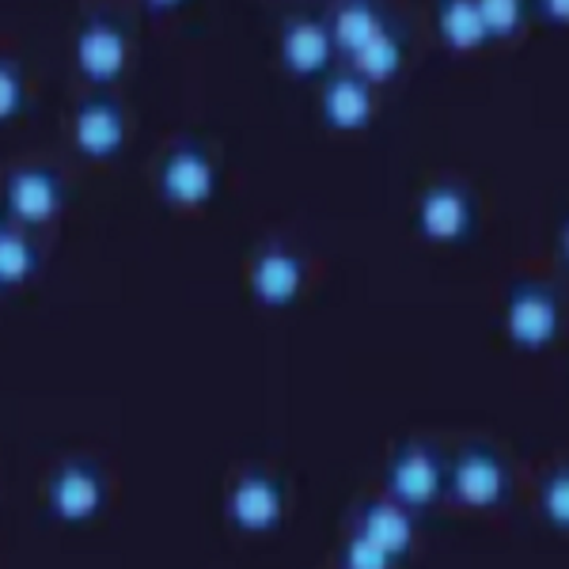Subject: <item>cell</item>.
Segmentation results:
<instances>
[{"mask_svg":"<svg viewBox=\"0 0 569 569\" xmlns=\"http://www.w3.org/2000/svg\"><path fill=\"white\" fill-rule=\"evenodd\" d=\"M402 61H407V46H402V34L395 31V23H391L388 31L376 34L361 53H353V58L346 61V69H350L353 77H361L365 84L376 91L380 84H391V80L399 77Z\"/></svg>","mask_w":569,"mask_h":569,"instance_id":"2e32d148","label":"cell"},{"mask_svg":"<svg viewBox=\"0 0 569 569\" xmlns=\"http://www.w3.org/2000/svg\"><path fill=\"white\" fill-rule=\"evenodd\" d=\"M505 335L517 350L543 353L562 335V297L547 281H517L505 297Z\"/></svg>","mask_w":569,"mask_h":569,"instance_id":"277c9868","label":"cell"},{"mask_svg":"<svg viewBox=\"0 0 569 569\" xmlns=\"http://www.w3.org/2000/svg\"><path fill=\"white\" fill-rule=\"evenodd\" d=\"M475 228H479V206H475L471 190H467L463 182L437 179L418 194L415 232L426 243H437V247L471 243Z\"/></svg>","mask_w":569,"mask_h":569,"instance_id":"5b68a950","label":"cell"},{"mask_svg":"<svg viewBox=\"0 0 569 569\" xmlns=\"http://www.w3.org/2000/svg\"><path fill=\"white\" fill-rule=\"evenodd\" d=\"M357 536H365L369 543H376L380 550H388L395 562L415 550L418 543V520L415 512H407L402 505H395L388 498H372L357 509V525H353Z\"/></svg>","mask_w":569,"mask_h":569,"instance_id":"5bb4252c","label":"cell"},{"mask_svg":"<svg viewBox=\"0 0 569 569\" xmlns=\"http://www.w3.org/2000/svg\"><path fill=\"white\" fill-rule=\"evenodd\" d=\"M130 118L126 107L107 91H91L72 110V149L91 163H110L126 152Z\"/></svg>","mask_w":569,"mask_h":569,"instance_id":"30bf717a","label":"cell"},{"mask_svg":"<svg viewBox=\"0 0 569 569\" xmlns=\"http://www.w3.org/2000/svg\"><path fill=\"white\" fill-rule=\"evenodd\" d=\"M66 209V179L46 163H20L4 176V217L8 224L42 228Z\"/></svg>","mask_w":569,"mask_h":569,"instance_id":"9c48e42d","label":"cell"},{"mask_svg":"<svg viewBox=\"0 0 569 569\" xmlns=\"http://www.w3.org/2000/svg\"><path fill=\"white\" fill-rule=\"evenodd\" d=\"M445 471L448 460L437 452V445L407 440L388 456L383 467V498L402 505L407 512H429L445 501Z\"/></svg>","mask_w":569,"mask_h":569,"instance_id":"7a4b0ae2","label":"cell"},{"mask_svg":"<svg viewBox=\"0 0 569 569\" xmlns=\"http://www.w3.org/2000/svg\"><path fill=\"white\" fill-rule=\"evenodd\" d=\"M539 12L550 16V20H555V27H562L566 16H569V4H566V0H550V4H539Z\"/></svg>","mask_w":569,"mask_h":569,"instance_id":"603a6c76","label":"cell"},{"mask_svg":"<svg viewBox=\"0 0 569 569\" xmlns=\"http://www.w3.org/2000/svg\"><path fill=\"white\" fill-rule=\"evenodd\" d=\"M27 110V80L23 69L8 53H0V126H12Z\"/></svg>","mask_w":569,"mask_h":569,"instance_id":"44dd1931","label":"cell"},{"mask_svg":"<svg viewBox=\"0 0 569 569\" xmlns=\"http://www.w3.org/2000/svg\"><path fill=\"white\" fill-rule=\"evenodd\" d=\"M72 61H77V72L88 88L107 91L130 69V31L114 16H88L72 39Z\"/></svg>","mask_w":569,"mask_h":569,"instance_id":"52a82bcc","label":"cell"},{"mask_svg":"<svg viewBox=\"0 0 569 569\" xmlns=\"http://www.w3.org/2000/svg\"><path fill=\"white\" fill-rule=\"evenodd\" d=\"M39 273V247L16 224H0V289H20Z\"/></svg>","mask_w":569,"mask_h":569,"instance_id":"ac0fdd59","label":"cell"},{"mask_svg":"<svg viewBox=\"0 0 569 569\" xmlns=\"http://www.w3.org/2000/svg\"><path fill=\"white\" fill-rule=\"evenodd\" d=\"M323 20H327L330 42H335V53L346 61H350L353 53H361L376 34H383L391 27L388 16L376 4H365V0H346V4L330 8V16H323Z\"/></svg>","mask_w":569,"mask_h":569,"instance_id":"9a60e30c","label":"cell"},{"mask_svg":"<svg viewBox=\"0 0 569 569\" xmlns=\"http://www.w3.org/2000/svg\"><path fill=\"white\" fill-rule=\"evenodd\" d=\"M539 517L550 531L566 536L569 528V475L566 467H550L539 479Z\"/></svg>","mask_w":569,"mask_h":569,"instance_id":"d6986e66","label":"cell"},{"mask_svg":"<svg viewBox=\"0 0 569 569\" xmlns=\"http://www.w3.org/2000/svg\"><path fill=\"white\" fill-rule=\"evenodd\" d=\"M437 34L452 53H475L482 46H490L479 16V0H445V4H437Z\"/></svg>","mask_w":569,"mask_h":569,"instance_id":"e0dca14e","label":"cell"},{"mask_svg":"<svg viewBox=\"0 0 569 569\" xmlns=\"http://www.w3.org/2000/svg\"><path fill=\"white\" fill-rule=\"evenodd\" d=\"M284 505H289V498H284L281 475L266 471V467H247L228 486L224 517L240 536H273L284 520Z\"/></svg>","mask_w":569,"mask_h":569,"instance_id":"ba28073f","label":"cell"},{"mask_svg":"<svg viewBox=\"0 0 569 569\" xmlns=\"http://www.w3.org/2000/svg\"><path fill=\"white\" fill-rule=\"evenodd\" d=\"M107 471L96 460H84V456H72L61 467H53L50 482H46V509L58 525L69 528L91 525L107 509Z\"/></svg>","mask_w":569,"mask_h":569,"instance_id":"8992f818","label":"cell"},{"mask_svg":"<svg viewBox=\"0 0 569 569\" xmlns=\"http://www.w3.org/2000/svg\"><path fill=\"white\" fill-rule=\"evenodd\" d=\"M176 8H179V4H149L144 12H149V16H163V12H176Z\"/></svg>","mask_w":569,"mask_h":569,"instance_id":"cb8c5ba5","label":"cell"},{"mask_svg":"<svg viewBox=\"0 0 569 569\" xmlns=\"http://www.w3.org/2000/svg\"><path fill=\"white\" fill-rule=\"evenodd\" d=\"M479 16L486 27V39L490 42H505L517 39L528 23V4H517V0H479Z\"/></svg>","mask_w":569,"mask_h":569,"instance_id":"ffe728a7","label":"cell"},{"mask_svg":"<svg viewBox=\"0 0 569 569\" xmlns=\"http://www.w3.org/2000/svg\"><path fill=\"white\" fill-rule=\"evenodd\" d=\"M305 284H308V266L289 243L270 240L266 247H259V254L251 259L254 305H262L270 311H284V308L297 305Z\"/></svg>","mask_w":569,"mask_h":569,"instance_id":"7c38bea8","label":"cell"},{"mask_svg":"<svg viewBox=\"0 0 569 569\" xmlns=\"http://www.w3.org/2000/svg\"><path fill=\"white\" fill-rule=\"evenodd\" d=\"M217 187L220 168L213 152L194 137H179L156 168V190L171 209H206L217 198Z\"/></svg>","mask_w":569,"mask_h":569,"instance_id":"3957f363","label":"cell"},{"mask_svg":"<svg viewBox=\"0 0 569 569\" xmlns=\"http://www.w3.org/2000/svg\"><path fill=\"white\" fill-rule=\"evenodd\" d=\"M445 498L471 512H493L512 498V471L509 460L493 445H463L448 460L445 471Z\"/></svg>","mask_w":569,"mask_h":569,"instance_id":"6da1fadb","label":"cell"},{"mask_svg":"<svg viewBox=\"0 0 569 569\" xmlns=\"http://www.w3.org/2000/svg\"><path fill=\"white\" fill-rule=\"evenodd\" d=\"M319 114H323L327 130H335V133L369 130L372 114H376L372 88L365 84L361 77H353L350 69H335L323 80V91H319Z\"/></svg>","mask_w":569,"mask_h":569,"instance_id":"4fadbf2b","label":"cell"},{"mask_svg":"<svg viewBox=\"0 0 569 569\" xmlns=\"http://www.w3.org/2000/svg\"><path fill=\"white\" fill-rule=\"evenodd\" d=\"M338 569H399V562H395L388 550H380L365 536L350 531V539L338 550Z\"/></svg>","mask_w":569,"mask_h":569,"instance_id":"7402d4cb","label":"cell"},{"mask_svg":"<svg viewBox=\"0 0 569 569\" xmlns=\"http://www.w3.org/2000/svg\"><path fill=\"white\" fill-rule=\"evenodd\" d=\"M278 50H281V66L292 80H327L338 61L327 20L311 12L284 16Z\"/></svg>","mask_w":569,"mask_h":569,"instance_id":"8fae6325","label":"cell"}]
</instances>
